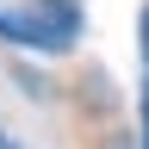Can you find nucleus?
<instances>
[{
  "label": "nucleus",
  "instance_id": "nucleus-1",
  "mask_svg": "<svg viewBox=\"0 0 149 149\" xmlns=\"http://www.w3.org/2000/svg\"><path fill=\"white\" fill-rule=\"evenodd\" d=\"M0 44L62 56L81 44V6L74 0H31L25 13H0Z\"/></svg>",
  "mask_w": 149,
  "mask_h": 149
},
{
  "label": "nucleus",
  "instance_id": "nucleus-2",
  "mask_svg": "<svg viewBox=\"0 0 149 149\" xmlns=\"http://www.w3.org/2000/svg\"><path fill=\"white\" fill-rule=\"evenodd\" d=\"M0 149H25V143H13V137H6V130H0Z\"/></svg>",
  "mask_w": 149,
  "mask_h": 149
}]
</instances>
